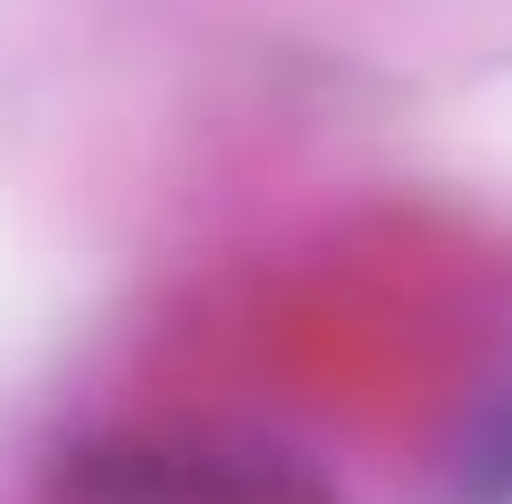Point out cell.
<instances>
[{
    "label": "cell",
    "mask_w": 512,
    "mask_h": 504,
    "mask_svg": "<svg viewBox=\"0 0 512 504\" xmlns=\"http://www.w3.org/2000/svg\"><path fill=\"white\" fill-rule=\"evenodd\" d=\"M42 504H336L277 454L194 446V437H76L42 462Z\"/></svg>",
    "instance_id": "cell-1"
},
{
    "label": "cell",
    "mask_w": 512,
    "mask_h": 504,
    "mask_svg": "<svg viewBox=\"0 0 512 504\" xmlns=\"http://www.w3.org/2000/svg\"><path fill=\"white\" fill-rule=\"evenodd\" d=\"M471 504H512V404H504V420L487 429V446L471 462Z\"/></svg>",
    "instance_id": "cell-2"
}]
</instances>
